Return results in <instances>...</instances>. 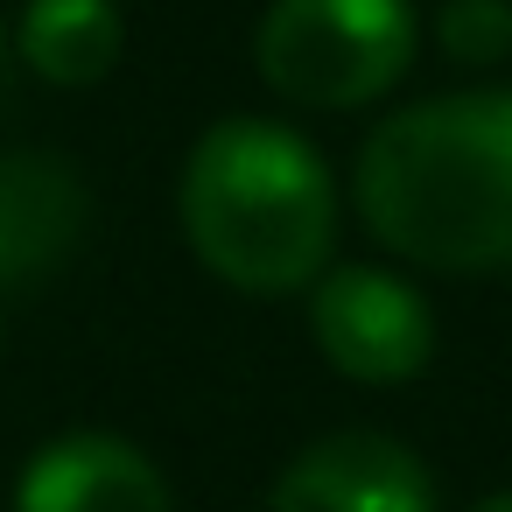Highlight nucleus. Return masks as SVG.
Masks as SVG:
<instances>
[{
  "instance_id": "1",
  "label": "nucleus",
  "mask_w": 512,
  "mask_h": 512,
  "mask_svg": "<svg viewBox=\"0 0 512 512\" xmlns=\"http://www.w3.org/2000/svg\"><path fill=\"white\" fill-rule=\"evenodd\" d=\"M365 232L428 274L512 267V92H442L386 113L358 148Z\"/></svg>"
},
{
  "instance_id": "2",
  "label": "nucleus",
  "mask_w": 512,
  "mask_h": 512,
  "mask_svg": "<svg viewBox=\"0 0 512 512\" xmlns=\"http://www.w3.org/2000/svg\"><path fill=\"white\" fill-rule=\"evenodd\" d=\"M183 239L239 295L316 288L337 253V183L281 120H218L183 162Z\"/></svg>"
},
{
  "instance_id": "3",
  "label": "nucleus",
  "mask_w": 512,
  "mask_h": 512,
  "mask_svg": "<svg viewBox=\"0 0 512 512\" xmlns=\"http://www.w3.org/2000/svg\"><path fill=\"white\" fill-rule=\"evenodd\" d=\"M414 36V0H274L253 29V64L288 106L351 113L407 78Z\"/></svg>"
},
{
  "instance_id": "4",
  "label": "nucleus",
  "mask_w": 512,
  "mask_h": 512,
  "mask_svg": "<svg viewBox=\"0 0 512 512\" xmlns=\"http://www.w3.org/2000/svg\"><path fill=\"white\" fill-rule=\"evenodd\" d=\"M309 330L330 372L358 386H407L435 358L428 302L386 267H323V281L309 288Z\"/></svg>"
},
{
  "instance_id": "5",
  "label": "nucleus",
  "mask_w": 512,
  "mask_h": 512,
  "mask_svg": "<svg viewBox=\"0 0 512 512\" xmlns=\"http://www.w3.org/2000/svg\"><path fill=\"white\" fill-rule=\"evenodd\" d=\"M267 512H435V484L407 442L379 428H337L274 477Z\"/></svg>"
},
{
  "instance_id": "6",
  "label": "nucleus",
  "mask_w": 512,
  "mask_h": 512,
  "mask_svg": "<svg viewBox=\"0 0 512 512\" xmlns=\"http://www.w3.org/2000/svg\"><path fill=\"white\" fill-rule=\"evenodd\" d=\"M92 232L85 176L50 148H0V295L71 267Z\"/></svg>"
},
{
  "instance_id": "7",
  "label": "nucleus",
  "mask_w": 512,
  "mask_h": 512,
  "mask_svg": "<svg viewBox=\"0 0 512 512\" xmlns=\"http://www.w3.org/2000/svg\"><path fill=\"white\" fill-rule=\"evenodd\" d=\"M15 512H176V491L148 449L106 428H71L22 463Z\"/></svg>"
},
{
  "instance_id": "8",
  "label": "nucleus",
  "mask_w": 512,
  "mask_h": 512,
  "mask_svg": "<svg viewBox=\"0 0 512 512\" xmlns=\"http://www.w3.org/2000/svg\"><path fill=\"white\" fill-rule=\"evenodd\" d=\"M120 50H127L120 0H29L15 22V64H29L57 92H85L113 78Z\"/></svg>"
},
{
  "instance_id": "9",
  "label": "nucleus",
  "mask_w": 512,
  "mask_h": 512,
  "mask_svg": "<svg viewBox=\"0 0 512 512\" xmlns=\"http://www.w3.org/2000/svg\"><path fill=\"white\" fill-rule=\"evenodd\" d=\"M435 43L456 64H498V57H512V0H442Z\"/></svg>"
},
{
  "instance_id": "10",
  "label": "nucleus",
  "mask_w": 512,
  "mask_h": 512,
  "mask_svg": "<svg viewBox=\"0 0 512 512\" xmlns=\"http://www.w3.org/2000/svg\"><path fill=\"white\" fill-rule=\"evenodd\" d=\"M8 78H15V36L0 29V99H8Z\"/></svg>"
},
{
  "instance_id": "11",
  "label": "nucleus",
  "mask_w": 512,
  "mask_h": 512,
  "mask_svg": "<svg viewBox=\"0 0 512 512\" xmlns=\"http://www.w3.org/2000/svg\"><path fill=\"white\" fill-rule=\"evenodd\" d=\"M470 512H512V491H491V498H477Z\"/></svg>"
}]
</instances>
